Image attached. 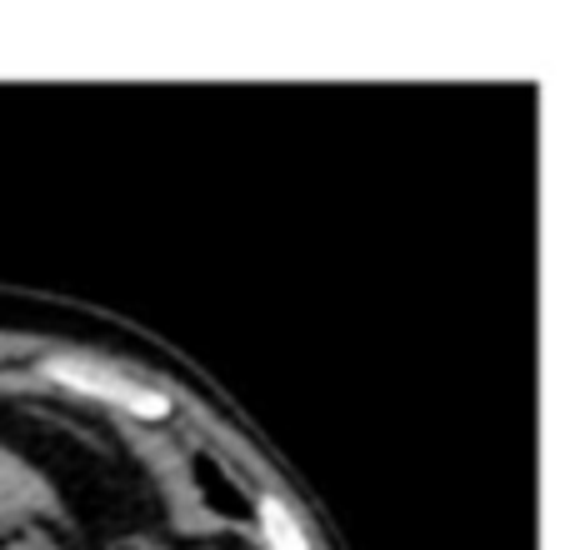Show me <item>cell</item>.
Wrapping results in <instances>:
<instances>
[{"label": "cell", "mask_w": 570, "mask_h": 550, "mask_svg": "<svg viewBox=\"0 0 570 550\" xmlns=\"http://www.w3.org/2000/svg\"><path fill=\"white\" fill-rule=\"evenodd\" d=\"M46 375L60 385H70V391H86V395H106V401L126 405L130 415H166L170 401L156 391H146V385H130L120 381V375H106L96 371V365H80V361H46Z\"/></svg>", "instance_id": "cell-1"}, {"label": "cell", "mask_w": 570, "mask_h": 550, "mask_svg": "<svg viewBox=\"0 0 570 550\" xmlns=\"http://www.w3.org/2000/svg\"><path fill=\"white\" fill-rule=\"evenodd\" d=\"M261 521H266V536L276 550H311L301 536V526L291 521V511H285L281 501H261Z\"/></svg>", "instance_id": "cell-2"}]
</instances>
